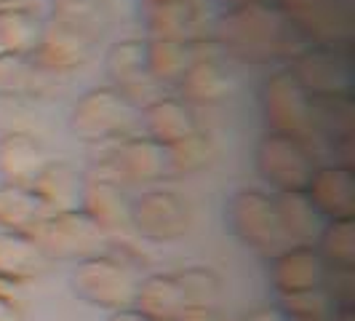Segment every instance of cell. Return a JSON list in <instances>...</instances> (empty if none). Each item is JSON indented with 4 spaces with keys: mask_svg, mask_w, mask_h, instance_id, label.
Instances as JSON below:
<instances>
[{
    "mask_svg": "<svg viewBox=\"0 0 355 321\" xmlns=\"http://www.w3.org/2000/svg\"><path fill=\"white\" fill-rule=\"evenodd\" d=\"M211 33L227 59L243 65H288L307 46L302 33L272 0H254L219 11L211 22Z\"/></svg>",
    "mask_w": 355,
    "mask_h": 321,
    "instance_id": "1",
    "label": "cell"
},
{
    "mask_svg": "<svg viewBox=\"0 0 355 321\" xmlns=\"http://www.w3.org/2000/svg\"><path fill=\"white\" fill-rule=\"evenodd\" d=\"M147 257L125 236L110 238L102 254L75 263L70 273L72 295L102 311L134 308L137 289L147 276Z\"/></svg>",
    "mask_w": 355,
    "mask_h": 321,
    "instance_id": "2",
    "label": "cell"
},
{
    "mask_svg": "<svg viewBox=\"0 0 355 321\" xmlns=\"http://www.w3.org/2000/svg\"><path fill=\"white\" fill-rule=\"evenodd\" d=\"M70 131L86 145H105L139 131V110L118 89L94 86L83 91L70 107Z\"/></svg>",
    "mask_w": 355,
    "mask_h": 321,
    "instance_id": "3",
    "label": "cell"
},
{
    "mask_svg": "<svg viewBox=\"0 0 355 321\" xmlns=\"http://www.w3.org/2000/svg\"><path fill=\"white\" fill-rule=\"evenodd\" d=\"M225 225L246 249L265 260L291 247L278 222L272 193L267 190L257 188L235 190L225 204Z\"/></svg>",
    "mask_w": 355,
    "mask_h": 321,
    "instance_id": "4",
    "label": "cell"
},
{
    "mask_svg": "<svg viewBox=\"0 0 355 321\" xmlns=\"http://www.w3.org/2000/svg\"><path fill=\"white\" fill-rule=\"evenodd\" d=\"M318 163L315 145L288 134L265 131L254 147V166L270 185V193L304 190Z\"/></svg>",
    "mask_w": 355,
    "mask_h": 321,
    "instance_id": "5",
    "label": "cell"
},
{
    "mask_svg": "<svg viewBox=\"0 0 355 321\" xmlns=\"http://www.w3.org/2000/svg\"><path fill=\"white\" fill-rule=\"evenodd\" d=\"M35 238L40 252L49 257V263H80L86 257L102 254L110 244V236L102 233L89 214L78 209H64V212H49L35 228L30 231Z\"/></svg>",
    "mask_w": 355,
    "mask_h": 321,
    "instance_id": "6",
    "label": "cell"
},
{
    "mask_svg": "<svg viewBox=\"0 0 355 321\" xmlns=\"http://www.w3.org/2000/svg\"><path fill=\"white\" fill-rule=\"evenodd\" d=\"M313 97L302 89V83L291 75L288 67H278L267 75L259 86V113L265 131L300 137L307 142H315L313 121H310Z\"/></svg>",
    "mask_w": 355,
    "mask_h": 321,
    "instance_id": "7",
    "label": "cell"
},
{
    "mask_svg": "<svg viewBox=\"0 0 355 321\" xmlns=\"http://www.w3.org/2000/svg\"><path fill=\"white\" fill-rule=\"evenodd\" d=\"M310 97L355 94V46L307 43L288 65Z\"/></svg>",
    "mask_w": 355,
    "mask_h": 321,
    "instance_id": "8",
    "label": "cell"
},
{
    "mask_svg": "<svg viewBox=\"0 0 355 321\" xmlns=\"http://www.w3.org/2000/svg\"><path fill=\"white\" fill-rule=\"evenodd\" d=\"M307 43L355 46V0H272Z\"/></svg>",
    "mask_w": 355,
    "mask_h": 321,
    "instance_id": "9",
    "label": "cell"
},
{
    "mask_svg": "<svg viewBox=\"0 0 355 321\" xmlns=\"http://www.w3.org/2000/svg\"><path fill=\"white\" fill-rule=\"evenodd\" d=\"M102 67L112 89H118L137 110H144L150 102L166 97L158 81L147 72V46L144 38H123L107 46L102 56Z\"/></svg>",
    "mask_w": 355,
    "mask_h": 321,
    "instance_id": "10",
    "label": "cell"
},
{
    "mask_svg": "<svg viewBox=\"0 0 355 321\" xmlns=\"http://www.w3.org/2000/svg\"><path fill=\"white\" fill-rule=\"evenodd\" d=\"M193 228V209L187 198L168 188H153L134 198L131 231L153 244H171Z\"/></svg>",
    "mask_w": 355,
    "mask_h": 321,
    "instance_id": "11",
    "label": "cell"
},
{
    "mask_svg": "<svg viewBox=\"0 0 355 321\" xmlns=\"http://www.w3.org/2000/svg\"><path fill=\"white\" fill-rule=\"evenodd\" d=\"M80 209L89 214V220L107 233L110 238L131 233V209L134 198L128 196L125 185L115 179L83 174V190H80Z\"/></svg>",
    "mask_w": 355,
    "mask_h": 321,
    "instance_id": "12",
    "label": "cell"
},
{
    "mask_svg": "<svg viewBox=\"0 0 355 321\" xmlns=\"http://www.w3.org/2000/svg\"><path fill=\"white\" fill-rule=\"evenodd\" d=\"M94 49H96V43L91 38L80 35L59 22L46 19L40 40L30 56L35 59L37 67H43L46 72H51L56 78H67L75 70L89 65Z\"/></svg>",
    "mask_w": 355,
    "mask_h": 321,
    "instance_id": "13",
    "label": "cell"
},
{
    "mask_svg": "<svg viewBox=\"0 0 355 321\" xmlns=\"http://www.w3.org/2000/svg\"><path fill=\"white\" fill-rule=\"evenodd\" d=\"M304 193L323 220H353L355 169L342 163H318Z\"/></svg>",
    "mask_w": 355,
    "mask_h": 321,
    "instance_id": "14",
    "label": "cell"
},
{
    "mask_svg": "<svg viewBox=\"0 0 355 321\" xmlns=\"http://www.w3.org/2000/svg\"><path fill=\"white\" fill-rule=\"evenodd\" d=\"M329 265L315 247H288L267 260V284L278 295H294L323 284Z\"/></svg>",
    "mask_w": 355,
    "mask_h": 321,
    "instance_id": "15",
    "label": "cell"
},
{
    "mask_svg": "<svg viewBox=\"0 0 355 321\" xmlns=\"http://www.w3.org/2000/svg\"><path fill=\"white\" fill-rule=\"evenodd\" d=\"M139 22L144 38L190 40L203 33V8L198 0H168V3H139Z\"/></svg>",
    "mask_w": 355,
    "mask_h": 321,
    "instance_id": "16",
    "label": "cell"
},
{
    "mask_svg": "<svg viewBox=\"0 0 355 321\" xmlns=\"http://www.w3.org/2000/svg\"><path fill=\"white\" fill-rule=\"evenodd\" d=\"M49 160L43 142L27 129L0 131V182L3 185H33L37 172Z\"/></svg>",
    "mask_w": 355,
    "mask_h": 321,
    "instance_id": "17",
    "label": "cell"
},
{
    "mask_svg": "<svg viewBox=\"0 0 355 321\" xmlns=\"http://www.w3.org/2000/svg\"><path fill=\"white\" fill-rule=\"evenodd\" d=\"M179 99L190 107H214L227 102L235 91V75L227 67V59L193 62L179 81Z\"/></svg>",
    "mask_w": 355,
    "mask_h": 321,
    "instance_id": "18",
    "label": "cell"
},
{
    "mask_svg": "<svg viewBox=\"0 0 355 321\" xmlns=\"http://www.w3.org/2000/svg\"><path fill=\"white\" fill-rule=\"evenodd\" d=\"M56 75L37 67L30 54L0 51V99H46L56 89Z\"/></svg>",
    "mask_w": 355,
    "mask_h": 321,
    "instance_id": "19",
    "label": "cell"
},
{
    "mask_svg": "<svg viewBox=\"0 0 355 321\" xmlns=\"http://www.w3.org/2000/svg\"><path fill=\"white\" fill-rule=\"evenodd\" d=\"M198 129L200 126H198L196 110L184 99L171 97V94H166L155 102H150L144 110H139V131L147 134L150 140L160 142L163 147L190 137Z\"/></svg>",
    "mask_w": 355,
    "mask_h": 321,
    "instance_id": "20",
    "label": "cell"
},
{
    "mask_svg": "<svg viewBox=\"0 0 355 321\" xmlns=\"http://www.w3.org/2000/svg\"><path fill=\"white\" fill-rule=\"evenodd\" d=\"M30 188L46 206V212L78 209L83 190V172L67 158H49Z\"/></svg>",
    "mask_w": 355,
    "mask_h": 321,
    "instance_id": "21",
    "label": "cell"
},
{
    "mask_svg": "<svg viewBox=\"0 0 355 321\" xmlns=\"http://www.w3.org/2000/svg\"><path fill=\"white\" fill-rule=\"evenodd\" d=\"M187 305L174 273H147L137 289L134 311H139L147 321H182Z\"/></svg>",
    "mask_w": 355,
    "mask_h": 321,
    "instance_id": "22",
    "label": "cell"
},
{
    "mask_svg": "<svg viewBox=\"0 0 355 321\" xmlns=\"http://www.w3.org/2000/svg\"><path fill=\"white\" fill-rule=\"evenodd\" d=\"M272 204L278 212V222L284 228L286 238L291 247H315L320 231H323V217L310 204L304 190H284L272 193Z\"/></svg>",
    "mask_w": 355,
    "mask_h": 321,
    "instance_id": "23",
    "label": "cell"
},
{
    "mask_svg": "<svg viewBox=\"0 0 355 321\" xmlns=\"http://www.w3.org/2000/svg\"><path fill=\"white\" fill-rule=\"evenodd\" d=\"M46 19L59 22L75 33L91 38L94 43H99L112 27V3L110 0H51Z\"/></svg>",
    "mask_w": 355,
    "mask_h": 321,
    "instance_id": "24",
    "label": "cell"
},
{
    "mask_svg": "<svg viewBox=\"0 0 355 321\" xmlns=\"http://www.w3.org/2000/svg\"><path fill=\"white\" fill-rule=\"evenodd\" d=\"M310 121L315 142L334 145L355 137V94L339 97H313Z\"/></svg>",
    "mask_w": 355,
    "mask_h": 321,
    "instance_id": "25",
    "label": "cell"
},
{
    "mask_svg": "<svg viewBox=\"0 0 355 321\" xmlns=\"http://www.w3.org/2000/svg\"><path fill=\"white\" fill-rule=\"evenodd\" d=\"M49 265V257L40 252L30 233L0 231V276L33 281Z\"/></svg>",
    "mask_w": 355,
    "mask_h": 321,
    "instance_id": "26",
    "label": "cell"
},
{
    "mask_svg": "<svg viewBox=\"0 0 355 321\" xmlns=\"http://www.w3.org/2000/svg\"><path fill=\"white\" fill-rule=\"evenodd\" d=\"M46 17H40L35 6L0 8V51L33 54L43 33Z\"/></svg>",
    "mask_w": 355,
    "mask_h": 321,
    "instance_id": "27",
    "label": "cell"
},
{
    "mask_svg": "<svg viewBox=\"0 0 355 321\" xmlns=\"http://www.w3.org/2000/svg\"><path fill=\"white\" fill-rule=\"evenodd\" d=\"M46 214V206L40 204L30 185L0 182V231L30 233Z\"/></svg>",
    "mask_w": 355,
    "mask_h": 321,
    "instance_id": "28",
    "label": "cell"
},
{
    "mask_svg": "<svg viewBox=\"0 0 355 321\" xmlns=\"http://www.w3.org/2000/svg\"><path fill=\"white\" fill-rule=\"evenodd\" d=\"M144 46H147V72L163 89H177L182 75L193 65L190 51H187V40L144 38Z\"/></svg>",
    "mask_w": 355,
    "mask_h": 321,
    "instance_id": "29",
    "label": "cell"
},
{
    "mask_svg": "<svg viewBox=\"0 0 355 321\" xmlns=\"http://www.w3.org/2000/svg\"><path fill=\"white\" fill-rule=\"evenodd\" d=\"M168 174H198L216 160V142L209 131L198 129L190 137L166 147Z\"/></svg>",
    "mask_w": 355,
    "mask_h": 321,
    "instance_id": "30",
    "label": "cell"
},
{
    "mask_svg": "<svg viewBox=\"0 0 355 321\" xmlns=\"http://www.w3.org/2000/svg\"><path fill=\"white\" fill-rule=\"evenodd\" d=\"M315 249L329 268H355V217L326 220Z\"/></svg>",
    "mask_w": 355,
    "mask_h": 321,
    "instance_id": "31",
    "label": "cell"
},
{
    "mask_svg": "<svg viewBox=\"0 0 355 321\" xmlns=\"http://www.w3.org/2000/svg\"><path fill=\"white\" fill-rule=\"evenodd\" d=\"M275 308L281 311L284 321H329L334 313V303L323 286L294 292V295H278Z\"/></svg>",
    "mask_w": 355,
    "mask_h": 321,
    "instance_id": "32",
    "label": "cell"
},
{
    "mask_svg": "<svg viewBox=\"0 0 355 321\" xmlns=\"http://www.w3.org/2000/svg\"><path fill=\"white\" fill-rule=\"evenodd\" d=\"M174 279L179 281L184 297L190 305H216L222 295V279L209 265H187L174 270Z\"/></svg>",
    "mask_w": 355,
    "mask_h": 321,
    "instance_id": "33",
    "label": "cell"
},
{
    "mask_svg": "<svg viewBox=\"0 0 355 321\" xmlns=\"http://www.w3.org/2000/svg\"><path fill=\"white\" fill-rule=\"evenodd\" d=\"M320 286L334 308H355V268H329Z\"/></svg>",
    "mask_w": 355,
    "mask_h": 321,
    "instance_id": "34",
    "label": "cell"
},
{
    "mask_svg": "<svg viewBox=\"0 0 355 321\" xmlns=\"http://www.w3.org/2000/svg\"><path fill=\"white\" fill-rule=\"evenodd\" d=\"M182 321H225L219 316L216 305H187Z\"/></svg>",
    "mask_w": 355,
    "mask_h": 321,
    "instance_id": "35",
    "label": "cell"
},
{
    "mask_svg": "<svg viewBox=\"0 0 355 321\" xmlns=\"http://www.w3.org/2000/svg\"><path fill=\"white\" fill-rule=\"evenodd\" d=\"M21 319H24V313H21V303L0 297V321H21Z\"/></svg>",
    "mask_w": 355,
    "mask_h": 321,
    "instance_id": "36",
    "label": "cell"
},
{
    "mask_svg": "<svg viewBox=\"0 0 355 321\" xmlns=\"http://www.w3.org/2000/svg\"><path fill=\"white\" fill-rule=\"evenodd\" d=\"M105 321H147L139 313V311H134V308H123V311H110V316Z\"/></svg>",
    "mask_w": 355,
    "mask_h": 321,
    "instance_id": "37",
    "label": "cell"
},
{
    "mask_svg": "<svg viewBox=\"0 0 355 321\" xmlns=\"http://www.w3.org/2000/svg\"><path fill=\"white\" fill-rule=\"evenodd\" d=\"M329 321H355V308H334Z\"/></svg>",
    "mask_w": 355,
    "mask_h": 321,
    "instance_id": "38",
    "label": "cell"
},
{
    "mask_svg": "<svg viewBox=\"0 0 355 321\" xmlns=\"http://www.w3.org/2000/svg\"><path fill=\"white\" fill-rule=\"evenodd\" d=\"M21 6H35V0H0V8H21Z\"/></svg>",
    "mask_w": 355,
    "mask_h": 321,
    "instance_id": "39",
    "label": "cell"
},
{
    "mask_svg": "<svg viewBox=\"0 0 355 321\" xmlns=\"http://www.w3.org/2000/svg\"><path fill=\"white\" fill-rule=\"evenodd\" d=\"M216 6H219V11H225V8H235V6H243V3H254V0H214Z\"/></svg>",
    "mask_w": 355,
    "mask_h": 321,
    "instance_id": "40",
    "label": "cell"
},
{
    "mask_svg": "<svg viewBox=\"0 0 355 321\" xmlns=\"http://www.w3.org/2000/svg\"><path fill=\"white\" fill-rule=\"evenodd\" d=\"M139 3H168V0H139Z\"/></svg>",
    "mask_w": 355,
    "mask_h": 321,
    "instance_id": "41",
    "label": "cell"
},
{
    "mask_svg": "<svg viewBox=\"0 0 355 321\" xmlns=\"http://www.w3.org/2000/svg\"><path fill=\"white\" fill-rule=\"evenodd\" d=\"M230 321H249V319H230Z\"/></svg>",
    "mask_w": 355,
    "mask_h": 321,
    "instance_id": "42",
    "label": "cell"
}]
</instances>
